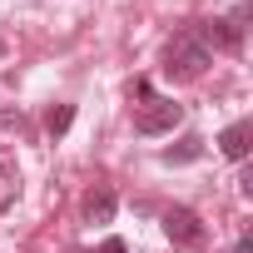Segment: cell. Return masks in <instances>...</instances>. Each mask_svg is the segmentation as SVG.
I'll return each instance as SVG.
<instances>
[{
	"instance_id": "obj_8",
	"label": "cell",
	"mask_w": 253,
	"mask_h": 253,
	"mask_svg": "<svg viewBox=\"0 0 253 253\" xmlns=\"http://www.w3.org/2000/svg\"><path fill=\"white\" fill-rule=\"evenodd\" d=\"M70 124H75V104H55V109L45 114V134H50V139H65Z\"/></svg>"
},
{
	"instance_id": "obj_1",
	"label": "cell",
	"mask_w": 253,
	"mask_h": 253,
	"mask_svg": "<svg viewBox=\"0 0 253 253\" xmlns=\"http://www.w3.org/2000/svg\"><path fill=\"white\" fill-rule=\"evenodd\" d=\"M209 65H213V50L194 35V25H184V30L164 45V75L179 80V84H184V80H199Z\"/></svg>"
},
{
	"instance_id": "obj_2",
	"label": "cell",
	"mask_w": 253,
	"mask_h": 253,
	"mask_svg": "<svg viewBox=\"0 0 253 253\" xmlns=\"http://www.w3.org/2000/svg\"><path fill=\"white\" fill-rule=\"evenodd\" d=\"M179 119H184V104L149 94V99H144V104L134 109V134H169Z\"/></svg>"
},
{
	"instance_id": "obj_10",
	"label": "cell",
	"mask_w": 253,
	"mask_h": 253,
	"mask_svg": "<svg viewBox=\"0 0 253 253\" xmlns=\"http://www.w3.org/2000/svg\"><path fill=\"white\" fill-rule=\"evenodd\" d=\"M99 253H129V248H124V238H104V248Z\"/></svg>"
},
{
	"instance_id": "obj_6",
	"label": "cell",
	"mask_w": 253,
	"mask_h": 253,
	"mask_svg": "<svg viewBox=\"0 0 253 253\" xmlns=\"http://www.w3.org/2000/svg\"><path fill=\"white\" fill-rule=\"evenodd\" d=\"M159 159H164V164H194V159H204V139H199V134H184V139L169 144Z\"/></svg>"
},
{
	"instance_id": "obj_9",
	"label": "cell",
	"mask_w": 253,
	"mask_h": 253,
	"mask_svg": "<svg viewBox=\"0 0 253 253\" xmlns=\"http://www.w3.org/2000/svg\"><path fill=\"white\" fill-rule=\"evenodd\" d=\"M129 94H134V99H149V94H154V84H149V80H134V84H129Z\"/></svg>"
},
{
	"instance_id": "obj_5",
	"label": "cell",
	"mask_w": 253,
	"mask_h": 253,
	"mask_svg": "<svg viewBox=\"0 0 253 253\" xmlns=\"http://www.w3.org/2000/svg\"><path fill=\"white\" fill-rule=\"evenodd\" d=\"M248 149H253V124H248V119H233L228 129L218 134V154H223V159H233V164H243V159H248Z\"/></svg>"
},
{
	"instance_id": "obj_4",
	"label": "cell",
	"mask_w": 253,
	"mask_h": 253,
	"mask_svg": "<svg viewBox=\"0 0 253 253\" xmlns=\"http://www.w3.org/2000/svg\"><path fill=\"white\" fill-rule=\"evenodd\" d=\"M194 35H199L213 55H218V50H228V55H233V50H243V30H238L233 20H199V25H194Z\"/></svg>"
},
{
	"instance_id": "obj_3",
	"label": "cell",
	"mask_w": 253,
	"mask_h": 253,
	"mask_svg": "<svg viewBox=\"0 0 253 253\" xmlns=\"http://www.w3.org/2000/svg\"><path fill=\"white\" fill-rule=\"evenodd\" d=\"M164 233L179 243V248H204V218L194 213V209H184V204H174V209H164Z\"/></svg>"
},
{
	"instance_id": "obj_11",
	"label": "cell",
	"mask_w": 253,
	"mask_h": 253,
	"mask_svg": "<svg viewBox=\"0 0 253 253\" xmlns=\"http://www.w3.org/2000/svg\"><path fill=\"white\" fill-rule=\"evenodd\" d=\"M233 253H253V238H238V248Z\"/></svg>"
},
{
	"instance_id": "obj_7",
	"label": "cell",
	"mask_w": 253,
	"mask_h": 253,
	"mask_svg": "<svg viewBox=\"0 0 253 253\" xmlns=\"http://www.w3.org/2000/svg\"><path fill=\"white\" fill-rule=\"evenodd\" d=\"M109 218H114V194L109 189H94L84 199V223H109Z\"/></svg>"
}]
</instances>
